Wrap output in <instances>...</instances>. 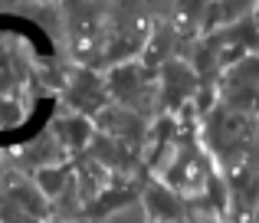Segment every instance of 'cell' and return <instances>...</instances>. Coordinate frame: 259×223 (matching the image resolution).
Here are the masks:
<instances>
[{"mask_svg":"<svg viewBox=\"0 0 259 223\" xmlns=\"http://www.w3.org/2000/svg\"><path fill=\"white\" fill-rule=\"evenodd\" d=\"M39 181H43V191L56 194L59 184H63V174H59V171H43V177H39Z\"/></svg>","mask_w":259,"mask_h":223,"instance_id":"cell-1","label":"cell"}]
</instances>
